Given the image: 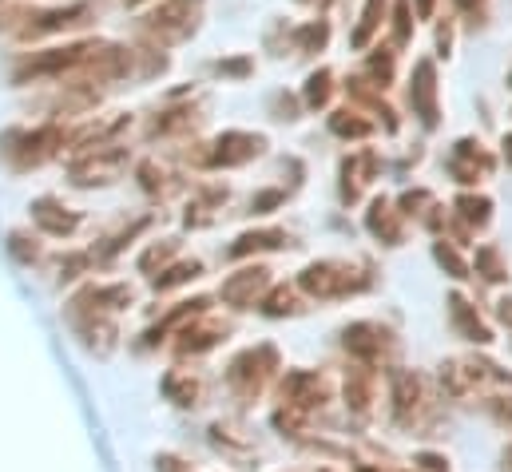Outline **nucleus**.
I'll return each instance as SVG.
<instances>
[{
  "label": "nucleus",
  "instance_id": "obj_52",
  "mask_svg": "<svg viewBox=\"0 0 512 472\" xmlns=\"http://www.w3.org/2000/svg\"><path fill=\"white\" fill-rule=\"evenodd\" d=\"M509 88H512V72H509Z\"/></svg>",
  "mask_w": 512,
  "mask_h": 472
},
{
  "label": "nucleus",
  "instance_id": "obj_24",
  "mask_svg": "<svg viewBox=\"0 0 512 472\" xmlns=\"http://www.w3.org/2000/svg\"><path fill=\"white\" fill-rule=\"evenodd\" d=\"M385 16H389V0H366L358 24H354V32H350V44H354L358 52H366V48L374 44V36L382 32Z\"/></svg>",
  "mask_w": 512,
  "mask_h": 472
},
{
  "label": "nucleus",
  "instance_id": "obj_43",
  "mask_svg": "<svg viewBox=\"0 0 512 472\" xmlns=\"http://www.w3.org/2000/svg\"><path fill=\"white\" fill-rule=\"evenodd\" d=\"M88 266H92V254H68V258L60 262V282H72V278H80Z\"/></svg>",
  "mask_w": 512,
  "mask_h": 472
},
{
  "label": "nucleus",
  "instance_id": "obj_34",
  "mask_svg": "<svg viewBox=\"0 0 512 472\" xmlns=\"http://www.w3.org/2000/svg\"><path fill=\"white\" fill-rule=\"evenodd\" d=\"M175 254H179V242H175V238L151 242V246L143 250V258H139V270H143V274H155V270H163V266H167Z\"/></svg>",
  "mask_w": 512,
  "mask_h": 472
},
{
  "label": "nucleus",
  "instance_id": "obj_48",
  "mask_svg": "<svg viewBox=\"0 0 512 472\" xmlns=\"http://www.w3.org/2000/svg\"><path fill=\"white\" fill-rule=\"evenodd\" d=\"M497 318H501V322H505V326L512 330V298H505V302L497 306Z\"/></svg>",
  "mask_w": 512,
  "mask_h": 472
},
{
  "label": "nucleus",
  "instance_id": "obj_39",
  "mask_svg": "<svg viewBox=\"0 0 512 472\" xmlns=\"http://www.w3.org/2000/svg\"><path fill=\"white\" fill-rule=\"evenodd\" d=\"M433 258H437V262H441V266H445V270H449L453 278H461V282L469 278V262H465V258H461V254L453 250V242H449V238L433 242Z\"/></svg>",
  "mask_w": 512,
  "mask_h": 472
},
{
  "label": "nucleus",
  "instance_id": "obj_23",
  "mask_svg": "<svg viewBox=\"0 0 512 472\" xmlns=\"http://www.w3.org/2000/svg\"><path fill=\"white\" fill-rule=\"evenodd\" d=\"M227 203V187H203L187 203V227H211Z\"/></svg>",
  "mask_w": 512,
  "mask_h": 472
},
{
  "label": "nucleus",
  "instance_id": "obj_51",
  "mask_svg": "<svg viewBox=\"0 0 512 472\" xmlns=\"http://www.w3.org/2000/svg\"><path fill=\"white\" fill-rule=\"evenodd\" d=\"M298 4H318V0H298Z\"/></svg>",
  "mask_w": 512,
  "mask_h": 472
},
{
  "label": "nucleus",
  "instance_id": "obj_45",
  "mask_svg": "<svg viewBox=\"0 0 512 472\" xmlns=\"http://www.w3.org/2000/svg\"><path fill=\"white\" fill-rule=\"evenodd\" d=\"M437 52H441V56H449V52H453V24H449V20L437 28Z\"/></svg>",
  "mask_w": 512,
  "mask_h": 472
},
{
  "label": "nucleus",
  "instance_id": "obj_8",
  "mask_svg": "<svg viewBox=\"0 0 512 472\" xmlns=\"http://www.w3.org/2000/svg\"><path fill=\"white\" fill-rule=\"evenodd\" d=\"M493 171H497V159H493V151H489L481 139L465 135V139L453 143V151H449V175H453L461 187H477V183H485Z\"/></svg>",
  "mask_w": 512,
  "mask_h": 472
},
{
  "label": "nucleus",
  "instance_id": "obj_15",
  "mask_svg": "<svg viewBox=\"0 0 512 472\" xmlns=\"http://www.w3.org/2000/svg\"><path fill=\"white\" fill-rule=\"evenodd\" d=\"M389 401H393V421H397V425H413L417 413L425 409V385H421V377L409 373V369H397V373H393Z\"/></svg>",
  "mask_w": 512,
  "mask_h": 472
},
{
  "label": "nucleus",
  "instance_id": "obj_37",
  "mask_svg": "<svg viewBox=\"0 0 512 472\" xmlns=\"http://www.w3.org/2000/svg\"><path fill=\"white\" fill-rule=\"evenodd\" d=\"M135 179H139V187H143L147 195H167V191H171V175H167L159 163H151V159L135 167Z\"/></svg>",
  "mask_w": 512,
  "mask_h": 472
},
{
  "label": "nucleus",
  "instance_id": "obj_30",
  "mask_svg": "<svg viewBox=\"0 0 512 472\" xmlns=\"http://www.w3.org/2000/svg\"><path fill=\"white\" fill-rule=\"evenodd\" d=\"M374 119H366L358 108H342V112H334L330 116V131L334 135H342V139H370L374 135Z\"/></svg>",
  "mask_w": 512,
  "mask_h": 472
},
{
  "label": "nucleus",
  "instance_id": "obj_32",
  "mask_svg": "<svg viewBox=\"0 0 512 472\" xmlns=\"http://www.w3.org/2000/svg\"><path fill=\"white\" fill-rule=\"evenodd\" d=\"M477 274L485 282H509V262H505V254H501L497 242L477 246Z\"/></svg>",
  "mask_w": 512,
  "mask_h": 472
},
{
  "label": "nucleus",
  "instance_id": "obj_3",
  "mask_svg": "<svg viewBox=\"0 0 512 472\" xmlns=\"http://www.w3.org/2000/svg\"><path fill=\"white\" fill-rule=\"evenodd\" d=\"M374 286V274L370 266L362 262H350V258H318L310 262L302 274H298V290L306 298H318V302H334V298H350V294H362Z\"/></svg>",
  "mask_w": 512,
  "mask_h": 472
},
{
  "label": "nucleus",
  "instance_id": "obj_2",
  "mask_svg": "<svg viewBox=\"0 0 512 472\" xmlns=\"http://www.w3.org/2000/svg\"><path fill=\"white\" fill-rule=\"evenodd\" d=\"M207 0H155L151 12L139 16V40L151 48L187 44L203 24Z\"/></svg>",
  "mask_w": 512,
  "mask_h": 472
},
{
  "label": "nucleus",
  "instance_id": "obj_4",
  "mask_svg": "<svg viewBox=\"0 0 512 472\" xmlns=\"http://www.w3.org/2000/svg\"><path fill=\"white\" fill-rule=\"evenodd\" d=\"M266 151V135L231 127L223 135H215L211 143H199L195 151H187V163L199 171H223V167H247Z\"/></svg>",
  "mask_w": 512,
  "mask_h": 472
},
{
  "label": "nucleus",
  "instance_id": "obj_36",
  "mask_svg": "<svg viewBox=\"0 0 512 472\" xmlns=\"http://www.w3.org/2000/svg\"><path fill=\"white\" fill-rule=\"evenodd\" d=\"M389 20H393V48H405L413 40V4L409 0H393Z\"/></svg>",
  "mask_w": 512,
  "mask_h": 472
},
{
  "label": "nucleus",
  "instance_id": "obj_13",
  "mask_svg": "<svg viewBox=\"0 0 512 472\" xmlns=\"http://www.w3.org/2000/svg\"><path fill=\"white\" fill-rule=\"evenodd\" d=\"M266 290H270V270H266V266H243V270H235V274L223 282L219 298H223L227 306H235V310H251V306L262 302Z\"/></svg>",
  "mask_w": 512,
  "mask_h": 472
},
{
  "label": "nucleus",
  "instance_id": "obj_47",
  "mask_svg": "<svg viewBox=\"0 0 512 472\" xmlns=\"http://www.w3.org/2000/svg\"><path fill=\"white\" fill-rule=\"evenodd\" d=\"M409 4H413L417 20H433V12H437V0H409Z\"/></svg>",
  "mask_w": 512,
  "mask_h": 472
},
{
  "label": "nucleus",
  "instance_id": "obj_46",
  "mask_svg": "<svg viewBox=\"0 0 512 472\" xmlns=\"http://www.w3.org/2000/svg\"><path fill=\"white\" fill-rule=\"evenodd\" d=\"M485 4H489V0H453V8H457L461 16H481Z\"/></svg>",
  "mask_w": 512,
  "mask_h": 472
},
{
  "label": "nucleus",
  "instance_id": "obj_27",
  "mask_svg": "<svg viewBox=\"0 0 512 472\" xmlns=\"http://www.w3.org/2000/svg\"><path fill=\"white\" fill-rule=\"evenodd\" d=\"M258 310L266 318H294V314H302V290L298 286H270L262 294Z\"/></svg>",
  "mask_w": 512,
  "mask_h": 472
},
{
  "label": "nucleus",
  "instance_id": "obj_16",
  "mask_svg": "<svg viewBox=\"0 0 512 472\" xmlns=\"http://www.w3.org/2000/svg\"><path fill=\"white\" fill-rule=\"evenodd\" d=\"M338 175H342V203H346V207H354V203L362 199L366 183L378 175V155H374V151H358V155H346Z\"/></svg>",
  "mask_w": 512,
  "mask_h": 472
},
{
  "label": "nucleus",
  "instance_id": "obj_19",
  "mask_svg": "<svg viewBox=\"0 0 512 472\" xmlns=\"http://www.w3.org/2000/svg\"><path fill=\"white\" fill-rule=\"evenodd\" d=\"M346 92H350V100L354 104H362V108H370L374 116L385 123V131H397V112L385 104V96H382V88L374 84V80H366V76H350L346 80Z\"/></svg>",
  "mask_w": 512,
  "mask_h": 472
},
{
  "label": "nucleus",
  "instance_id": "obj_6",
  "mask_svg": "<svg viewBox=\"0 0 512 472\" xmlns=\"http://www.w3.org/2000/svg\"><path fill=\"white\" fill-rule=\"evenodd\" d=\"M274 373H278V350L255 346V350H243L227 365V385L239 401H258L266 393V385L274 381Z\"/></svg>",
  "mask_w": 512,
  "mask_h": 472
},
{
  "label": "nucleus",
  "instance_id": "obj_1",
  "mask_svg": "<svg viewBox=\"0 0 512 472\" xmlns=\"http://www.w3.org/2000/svg\"><path fill=\"white\" fill-rule=\"evenodd\" d=\"M64 151H68V127L60 119L40 123V127H12L0 135V159L12 171H36Z\"/></svg>",
  "mask_w": 512,
  "mask_h": 472
},
{
  "label": "nucleus",
  "instance_id": "obj_22",
  "mask_svg": "<svg viewBox=\"0 0 512 472\" xmlns=\"http://www.w3.org/2000/svg\"><path fill=\"white\" fill-rule=\"evenodd\" d=\"M449 318H453V326H457V334H461L465 342H477V346H489V342H493V330L481 322V314H477L461 294L449 298Z\"/></svg>",
  "mask_w": 512,
  "mask_h": 472
},
{
  "label": "nucleus",
  "instance_id": "obj_29",
  "mask_svg": "<svg viewBox=\"0 0 512 472\" xmlns=\"http://www.w3.org/2000/svg\"><path fill=\"white\" fill-rule=\"evenodd\" d=\"M326 40H330V20H306V24L290 28V48H294L298 56H314V52H322Z\"/></svg>",
  "mask_w": 512,
  "mask_h": 472
},
{
  "label": "nucleus",
  "instance_id": "obj_25",
  "mask_svg": "<svg viewBox=\"0 0 512 472\" xmlns=\"http://www.w3.org/2000/svg\"><path fill=\"white\" fill-rule=\"evenodd\" d=\"M286 242H290V235L278 231V227L247 231V235H239L227 246V258H247V254H258V250H278V246H286Z\"/></svg>",
  "mask_w": 512,
  "mask_h": 472
},
{
  "label": "nucleus",
  "instance_id": "obj_40",
  "mask_svg": "<svg viewBox=\"0 0 512 472\" xmlns=\"http://www.w3.org/2000/svg\"><path fill=\"white\" fill-rule=\"evenodd\" d=\"M255 72V60L251 56H231V60H215V76L223 80H247Z\"/></svg>",
  "mask_w": 512,
  "mask_h": 472
},
{
  "label": "nucleus",
  "instance_id": "obj_9",
  "mask_svg": "<svg viewBox=\"0 0 512 472\" xmlns=\"http://www.w3.org/2000/svg\"><path fill=\"white\" fill-rule=\"evenodd\" d=\"M342 346L358 357L362 365H382L397 350L393 334L385 330L382 322H354V326H346L342 330Z\"/></svg>",
  "mask_w": 512,
  "mask_h": 472
},
{
  "label": "nucleus",
  "instance_id": "obj_26",
  "mask_svg": "<svg viewBox=\"0 0 512 472\" xmlns=\"http://www.w3.org/2000/svg\"><path fill=\"white\" fill-rule=\"evenodd\" d=\"M453 215H457L469 231H481V227L493 223V199H489V195H473V191H465V195H457Z\"/></svg>",
  "mask_w": 512,
  "mask_h": 472
},
{
  "label": "nucleus",
  "instance_id": "obj_21",
  "mask_svg": "<svg viewBox=\"0 0 512 472\" xmlns=\"http://www.w3.org/2000/svg\"><path fill=\"white\" fill-rule=\"evenodd\" d=\"M374 397H378V377H374V365H358L346 373V405L366 417L374 409Z\"/></svg>",
  "mask_w": 512,
  "mask_h": 472
},
{
  "label": "nucleus",
  "instance_id": "obj_50",
  "mask_svg": "<svg viewBox=\"0 0 512 472\" xmlns=\"http://www.w3.org/2000/svg\"><path fill=\"white\" fill-rule=\"evenodd\" d=\"M128 8H143V4H155V0H124Z\"/></svg>",
  "mask_w": 512,
  "mask_h": 472
},
{
  "label": "nucleus",
  "instance_id": "obj_12",
  "mask_svg": "<svg viewBox=\"0 0 512 472\" xmlns=\"http://www.w3.org/2000/svg\"><path fill=\"white\" fill-rule=\"evenodd\" d=\"M409 108L425 127L441 123V100H437V64L433 60H417L413 76H409Z\"/></svg>",
  "mask_w": 512,
  "mask_h": 472
},
{
  "label": "nucleus",
  "instance_id": "obj_14",
  "mask_svg": "<svg viewBox=\"0 0 512 472\" xmlns=\"http://www.w3.org/2000/svg\"><path fill=\"white\" fill-rule=\"evenodd\" d=\"M223 334H227V326L215 322L207 310H199L195 318H187V322L175 330V350H179V354H203V350L219 346Z\"/></svg>",
  "mask_w": 512,
  "mask_h": 472
},
{
  "label": "nucleus",
  "instance_id": "obj_18",
  "mask_svg": "<svg viewBox=\"0 0 512 472\" xmlns=\"http://www.w3.org/2000/svg\"><path fill=\"white\" fill-rule=\"evenodd\" d=\"M203 104H175V108H163L159 116L151 119L147 127V139H171V135H183V131H195L203 123Z\"/></svg>",
  "mask_w": 512,
  "mask_h": 472
},
{
  "label": "nucleus",
  "instance_id": "obj_11",
  "mask_svg": "<svg viewBox=\"0 0 512 472\" xmlns=\"http://www.w3.org/2000/svg\"><path fill=\"white\" fill-rule=\"evenodd\" d=\"M278 397H282V405H290L298 413H310V409L330 401V381L322 373H314V369H294V373L282 377Z\"/></svg>",
  "mask_w": 512,
  "mask_h": 472
},
{
  "label": "nucleus",
  "instance_id": "obj_7",
  "mask_svg": "<svg viewBox=\"0 0 512 472\" xmlns=\"http://www.w3.org/2000/svg\"><path fill=\"white\" fill-rule=\"evenodd\" d=\"M131 155L120 143H100L88 151H76V159L68 163V175L76 187H108L128 171Z\"/></svg>",
  "mask_w": 512,
  "mask_h": 472
},
{
  "label": "nucleus",
  "instance_id": "obj_49",
  "mask_svg": "<svg viewBox=\"0 0 512 472\" xmlns=\"http://www.w3.org/2000/svg\"><path fill=\"white\" fill-rule=\"evenodd\" d=\"M501 155H505V163L512 167V131L505 135V139H501Z\"/></svg>",
  "mask_w": 512,
  "mask_h": 472
},
{
  "label": "nucleus",
  "instance_id": "obj_28",
  "mask_svg": "<svg viewBox=\"0 0 512 472\" xmlns=\"http://www.w3.org/2000/svg\"><path fill=\"white\" fill-rule=\"evenodd\" d=\"M163 393H167V401H175L179 409H191V405H199L203 385H199V377H191L187 369H171V373L163 377Z\"/></svg>",
  "mask_w": 512,
  "mask_h": 472
},
{
  "label": "nucleus",
  "instance_id": "obj_10",
  "mask_svg": "<svg viewBox=\"0 0 512 472\" xmlns=\"http://www.w3.org/2000/svg\"><path fill=\"white\" fill-rule=\"evenodd\" d=\"M124 306H131V290L124 282L112 286H84L72 302H68V318H116Z\"/></svg>",
  "mask_w": 512,
  "mask_h": 472
},
{
  "label": "nucleus",
  "instance_id": "obj_42",
  "mask_svg": "<svg viewBox=\"0 0 512 472\" xmlns=\"http://www.w3.org/2000/svg\"><path fill=\"white\" fill-rule=\"evenodd\" d=\"M270 116L282 119V123L298 119V100H294V96H286V92H274V96H270Z\"/></svg>",
  "mask_w": 512,
  "mask_h": 472
},
{
  "label": "nucleus",
  "instance_id": "obj_38",
  "mask_svg": "<svg viewBox=\"0 0 512 472\" xmlns=\"http://www.w3.org/2000/svg\"><path fill=\"white\" fill-rule=\"evenodd\" d=\"M429 207H433V191H425V187H413V191H405L401 199H397V211H401V219H425L429 215Z\"/></svg>",
  "mask_w": 512,
  "mask_h": 472
},
{
  "label": "nucleus",
  "instance_id": "obj_31",
  "mask_svg": "<svg viewBox=\"0 0 512 472\" xmlns=\"http://www.w3.org/2000/svg\"><path fill=\"white\" fill-rule=\"evenodd\" d=\"M330 96H334V72L330 68L310 72L306 76V88H302V104L310 112H318V108H330Z\"/></svg>",
  "mask_w": 512,
  "mask_h": 472
},
{
  "label": "nucleus",
  "instance_id": "obj_41",
  "mask_svg": "<svg viewBox=\"0 0 512 472\" xmlns=\"http://www.w3.org/2000/svg\"><path fill=\"white\" fill-rule=\"evenodd\" d=\"M282 199H286V191H282V187H270V191H258L255 199H251V215H270L274 207H282Z\"/></svg>",
  "mask_w": 512,
  "mask_h": 472
},
{
  "label": "nucleus",
  "instance_id": "obj_44",
  "mask_svg": "<svg viewBox=\"0 0 512 472\" xmlns=\"http://www.w3.org/2000/svg\"><path fill=\"white\" fill-rule=\"evenodd\" d=\"M8 250H12L20 262H36V258H40V246H36V242H32L28 235H12V238H8Z\"/></svg>",
  "mask_w": 512,
  "mask_h": 472
},
{
  "label": "nucleus",
  "instance_id": "obj_33",
  "mask_svg": "<svg viewBox=\"0 0 512 472\" xmlns=\"http://www.w3.org/2000/svg\"><path fill=\"white\" fill-rule=\"evenodd\" d=\"M366 68H370V80H374L378 88H389V84H393V76H397V48H393V44L374 48V52H370V60H366Z\"/></svg>",
  "mask_w": 512,
  "mask_h": 472
},
{
  "label": "nucleus",
  "instance_id": "obj_35",
  "mask_svg": "<svg viewBox=\"0 0 512 472\" xmlns=\"http://www.w3.org/2000/svg\"><path fill=\"white\" fill-rule=\"evenodd\" d=\"M203 274V266L199 262H179V266H163L159 274H155V290H175V286H183V282H195Z\"/></svg>",
  "mask_w": 512,
  "mask_h": 472
},
{
  "label": "nucleus",
  "instance_id": "obj_17",
  "mask_svg": "<svg viewBox=\"0 0 512 472\" xmlns=\"http://www.w3.org/2000/svg\"><path fill=\"white\" fill-rule=\"evenodd\" d=\"M28 211H32V223H36L44 235H52V238L76 235V227H80V215H76V211H68V207H64L60 199H52V195L36 199Z\"/></svg>",
  "mask_w": 512,
  "mask_h": 472
},
{
  "label": "nucleus",
  "instance_id": "obj_53",
  "mask_svg": "<svg viewBox=\"0 0 512 472\" xmlns=\"http://www.w3.org/2000/svg\"><path fill=\"white\" fill-rule=\"evenodd\" d=\"M429 472H433V469H429ZM441 472H449V469H441Z\"/></svg>",
  "mask_w": 512,
  "mask_h": 472
},
{
  "label": "nucleus",
  "instance_id": "obj_5",
  "mask_svg": "<svg viewBox=\"0 0 512 472\" xmlns=\"http://www.w3.org/2000/svg\"><path fill=\"white\" fill-rule=\"evenodd\" d=\"M96 20V8L88 0H72V4H60V8H40V12H28L24 24L12 32L16 40L24 44H36V40H48V36H60V32H80Z\"/></svg>",
  "mask_w": 512,
  "mask_h": 472
},
{
  "label": "nucleus",
  "instance_id": "obj_20",
  "mask_svg": "<svg viewBox=\"0 0 512 472\" xmlns=\"http://www.w3.org/2000/svg\"><path fill=\"white\" fill-rule=\"evenodd\" d=\"M366 227H370V235H374V238H382L385 246H397V242L405 238L401 211H397V203H389L385 195L370 203V211H366Z\"/></svg>",
  "mask_w": 512,
  "mask_h": 472
}]
</instances>
